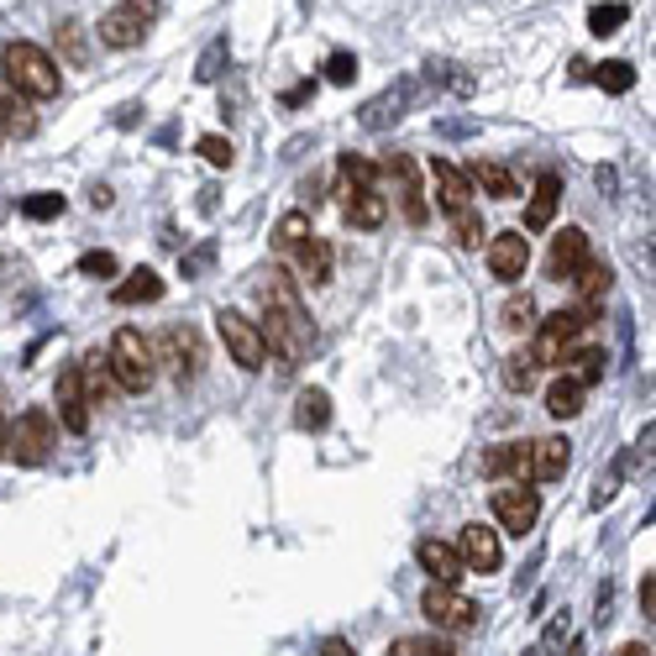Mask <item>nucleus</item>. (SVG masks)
Instances as JSON below:
<instances>
[{
	"label": "nucleus",
	"mask_w": 656,
	"mask_h": 656,
	"mask_svg": "<svg viewBox=\"0 0 656 656\" xmlns=\"http://www.w3.org/2000/svg\"><path fill=\"white\" fill-rule=\"evenodd\" d=\"M305 237H310V215H305V210H289V215L273 221V247H279V252H295Z\"/></svg>",
	"instance_id": "2f4dec72"
},
{
	"label": "nucleus",
	"mask_w": 656,
	"mask_h": 656,
	"mask_svg": "<svg viewBox=\"0 0 656 656\" xmlns=\"http://www.w3.org/2000/svg\"><path fill=\"white\" fill-rule=\"evenodd\" d=\"M226 63H232V48H226V37H215L206 53H200V69H195V79H200V85H215V79L226 74Z\"/></svg>",
	"instance_id": "f704fd0d"
},
{
	"label": "nucleus",
	"mask_w": 656,
	"mask_h": 656,
	"mask_svg": "<svg viewBox=\"0 0 656 656\" xmlns=\"http://www.w3.org/2000/svg\"><path fill=\"white\" fill-rule=\"evenodd\" d=\"M520 656H546V652H541V646H531V652H520Z\"/></svg>",
	"instance_id": "4d7b16f0"
},
{
	"label": "nucleus",
	"mask_w": 656,
	"mask_h": 656,
	"mask_svg": "<svg viewBox=\"0 0 656 656\" xmlns=\"http://www.w3.org/2000/svg\"><path fill=\"white\" fill-rule=\"evenodd\" d=\"M152 358L163 362L169 373H174V384H195L200 379V368H206V342H200V331L195 326H169L158 342H152Z\"/></svg>",
	"instance_id": "20e7f679"
},
{
	"label": "nucleus",
	"mask_w": 656,
	"mask_h": 656,
	"mask_svg": "<svg viewBox=\"0 0 656 656\" xmlns=\"http://www.w3.org/2000/svg\"><path fill=\"white\" fill-rule=\"evenodd\" d=\"M594 85L598 90H609V95H626V90H635V69H630L626 59H609V63H598Z\"/></svg>",
	"instance_id": "473e14b6"
},
{
	"label": "nucleus",
	"mask_w": 656,
	"mask_h": 656,
	"mask_svg": "<svg viewBox=\"0 0 656 656\" xmlns=\"http://www.w3.org/2000/svg\"><path fill=\"white\" fill-rule=\"evenodd\" d=\"M567 656H583V641H572V646H567Z\"/></svg>",
	"instance_id": "5fc2aeb1"
},
{
	"label": "nucleus",
	"mask_w": 656,
	"mask_h": 656,
	"mask_svg": "<svg viewBox=\"0 0 656 656\" xmlns=\"http://www.w3.org/2000/svg\"><path fill=\"white\" fill-rule=\"evenodd\" d=\"M32 132H37V111H32V100H27V95H16L5 79H0V137L27 143Z\"/></svg>",
	"instance_id": "a211bd4d"
},
{
	"label": "nucleus",
	"mask_w": 656,
	"mask_h": 656,
	"mask_svg": "<svg viewBox=\"0 0 656 656\" xmlns=\"http://www.w3.org/2000/svg\"><path fill=\"white\" fill-rule=\"evenodd\" d=\"M326 79H331V85H352V79H358V59H352V53H331V59H326Z\"/></svg>",
	"instance_id": "a19ab883"
},
{
	"label": "nucleus",
	"mask_w": 656,
	"mask_h": 656,
	"mask_svg": "<svg viewBox=\"0 0 656 656\" xmlns=\"http://www.w3.org/2000/svg\"><path fill=\"white\" fill-rule=\"evenodd\" d=\"M53 399H59V420H63V431L85 436V431H90V399H85V384H79V362H74V368H63V373H59V384H53Z\"/></svg>",
	"instance_id": "f8f14e48"
},
{
	"label": "nucleus",
	"mask_w": 656,
	"mask_h": 656,
	"mask_svg": "<svg viewBox=\"0 0 656 656\" xmlns=\"http://www.w3.org/2000/svg\"><path fill=\"white\" fill-rule=\"evenodd\" d=\"M451 237H457V247H478V242L488 237V226H483V215L473 206H462V210H451Z\"/></svg>",
	"instance_id": "72a5a7b5"
},
{
	"label": "nucleus",
	"mask_w": 656,
	"mask_h": 656,
	"mask_svg": "<svg viewBox=\"0 0 656 656\" xmlns=\"http://www.w3.org/2000/svg\"><path fill=\"white\" fill-rule=\"evenodd\" d=\"M79 384H85V399L95 405H111L116 399V379H111V368H106V358L100 352H90V358L79 362Z\"/></svg>",
	"instance_id": "393cba45"
},
{
	"label": "nucleus",
	"mask_w": 656,
	"mask_h": 656,
	"mask_svg": "<svg viewBox=\"0 0 656 656\" xmlns=\"http://www.w3.org/2000/svg\"><path fill=\"white\" fill-rule=\"evenodd\" d=\"M22 215H27V221H53V215H63V195H53V189H37V195H27V200H22Z\"/></svg>",
	"instance_id": "4c0bfd02"
},
{
	"label": "nucleus",
	"mask_w": 656,
	"mask_h": 656,
	"mask_svg": "<svg viewBox=\"0 0 656 656\" xmlns=\"http://www.w3.org/2000/svg\"><path fill=\"white\" fill-rule=\"evenodd\" d=\"M468 180H473L483 195H494V200H515V195H520V180L509 174L505 163H488V158L473 163V174H468Z\"/></svg>",
	"instance_id": "a878e982"
},
{
	"label": "nucleus",
	"mask_w": 656,
	"mask_h": 656,
	"mask_svg": "<svg viewBox=\"0 0 656 656\" xmlns=\"http://www.w3.org/2000/svg\"><path fill=\"white\" fill-rule=\"evenodd\" d=\"M210 258H215V247H210V242H206V247H200V252H189V258H184V263H180V269H184V279H195V273L206 269Z\"/></svg>",
	"instance_id": "c03bdc74"
},
{
	"label": "nucleus",
	"mask_w": 656,
	"mask_h": 656,
	"mask_svg": "<svg viewBox=\"0 0 656 656\" xmlns=\"http://www.w3.org/2000/svg\"><path fill=\"white\" fill-rule=\"evenodd\" d=\"M567 358L578 362V368L567 373V379H572L578 388L598 384V379H604V368H609V352H604V347H583V352H567Z\"/></svg>",
	"instance_id": "c85d7f7f"
},
{
	"label": "nucleus",
	"mask_w": 656,
	"mask_h": 656,
	"mask_svg": "<svg viewBox=\"0 0 656 656\" xmlns=\"http://www.w3.org/2000/svg\"><path fill=\"white\" fill-rule=\"evenodd\" d=\"M626 16H630V5H620V0L594 5V11H589V32H594V37H615V32L626 27Z\"/></svg>",
	"instance_id": "c9c22d12"
},
{
	"label": "nucleus",
	"mask_w": 656,
	"mask_h": 656,
	"mask_svg": "<svg viewBox=\"0 0 656 656\" xmlns=\"http://www.w3.org/2000/svg\"><path fill=\"white\" fill-rule=\"evenodd\" d=\"M546 410H552L557 420H572L578 410H583V388H578V384H572V379L562 373L557 384L546 388Z\"/></svg>",
	"instance_id": "c756f323"
},
{
	"label": "nucleus",
	"mask_w": 656,
	"mask_h": 656,
	"mask_svg": "<svg viewBox=\"0 0 656 656\" xmlns=\"http://www.w3.org/2000/svg\"><path fill=\"white\" fill-rule=\"evenodd\" d=\"M567 468H572V442L567 436L531 442V483H562Z\"/></svg>",
	"instance_id": "dca6fc26"
},
{
	"label": "nucleus",
	"mask_w": 656,
	"mask_h": 656,
	"mask_svg": "<svg viewBox=\"0 0 656 656\" xmlns=\"http://www.w3.org/2000/svg\"><path fill=\"white\" fill-rule=\"evenodd\" d=\"M494 520L505 525L509 536H531L541 520V494L531 483H509V488H494Z\"/></svg>",
	"instance_id": "1a4fd4ad"
},
{
	"label": "nucleus",
	"mask_w": 656,
	"mask_h": 656,
	"mask_svg": "<svg viewBox=\"0 0 656 656\" xmlns=\"http://www.w3.org/2000/svg\"><path fill=\"white\" fill-rule=\"evenodd\" d=\"M425 656H457L447 641H425Z\"/></svg>",
	"instance_id": "864d4df0"
},
{
	"label": "nucleus",
	"mask_w": 656,
	"mask_h": 656,
	"mask_svg": "<svg viewBox=\"0 0 656 656\" xmlns=\"http://www.w3.org/2000/svg\"><path fill=\"white\" fill-rule=\"evenodd\" d=\"M594 252H589V232L583 226H562L557 237H552V252H546V279H557V284H572V273L583 269Z\"/></svg>",
	"instance_id": "9b49d317"
},
{
	"label": "nucleus",
	"mask_w": 656,
	"mask_h": 656,
	"mask_svg": "<svg viewBox=\"0 0 656 656\" xmlns=\"http://www.w3.org/2000/svg\"><path fill=\"white\" fill-rule=\"evenodd\" d=\"M295 425L299 431H326L331 425V394L326 388H305L295 399Z\"/></svg>",
	"instance_id": "cd10ccee"
},
{
	"label": "nucleus",
	"mask_w": 656,
	"mask_h": 656,
	"mask_svg": "<svg viewBox=\"0 0 656 656\" xmlns=\"http://www.w3.org/2000/svg\"><path fill=\"white\" fill-rule=\"evenodd\" d=\"M416 562L431 572V583H447V589H457V578L468 572V567H462V557L451 552L447 541H436V536H420L416 541Z\"/></svg>",
	"instance_id": "f3484780"
},
{
	"label": "nucleus",
	"mask_w": 656,
	"mask_h": 656,
	"mask_svg": "<svg viewBox=\"0 0 656 656\" xmlns=\"http://www.w3.org/2000/svg\"><path fill=\"white\" fill-rule=\"evenodd\" d=\"M342 215H347V226H358V232H379L388 215V200L379 184H362V189H347L342 195Z\"/></svg>",
	"instance_id": "2eb2a0df"
},
{
	"label": "nucleus",
	"mask_w": 656,
	"mask_h": 656,
	"mask_svg": "<svg viewBox=\"0 0 656 656\" xmlns=\"http://www.w3.org/2000/svg\"><path fill=\"white\" fill-rule=\"evenodd\" d=\"M536 336H552V342H562V347H572V342H578V336H583V331L594 326V315H589V310H583V305H567V310H552V315H546V321H536Z\"/></svg>",
	"instance_id": "5701e85b"
},
{
	"label": "nucleus",
	"mask_w": 656,
	"mask_h": 656,
	"mask_svg": "<svg viewBox=\"0 0 656 656\" xmlns=\"http://www.w3.org/2000/svg\"><path fill=\"white\" fill-rule=\"evenodd\" d=\"M321 656H358V646L342 641V635H331V641H321Z\"/></svg>",
	"instance_id": "de8ad7c7"
},
{
	"label": "nucleus",
	"mask_w": 656,
	"mask_h": 656,
	"mask_svg": "<svg viewBox=\"0 0 656 656\" xmlns=\"http://www.w3.org/2000/svg\"><path fill=\"white\" fill-rule=\"evenodd\" d=\"M106 368H111V379H116V388H126V394H148L152 379H158V358H152V342L143 336V331L121 326L116 336H111V352H106Z\"/></svg>",
	"instance_id": "f03ea898"
},
{
	"label": "nucleus",
	"mask_w": 656,
	"mask_h": 656,
	"mask_svg": "<svg viewBox=\"0 0 656 656\" xmlns=\"http://www.w3.org/2000/svg\"><path fill=\"white\" fill-rule=\"evenodd\" d=\"M420 615H425L436 630H468V626H478V615H483V609H478V604L462 594V589L431 583V589L420 594Z\"/></svg>",
	"instance_id": "0eeeda50"
},
{
	"label": "nucleus",
	"mask_w": 656,
	"mask_h": 656,
	"mask_svg": "<svg viewBox=\"0 0 656 656\" xmlns=\"http://www.w3.org/2000/svg\"><path fill=\"white\" fill-rule=\"evenodd\" d=\"M557 200H562V174H541L536 189H531V206H525V232H546L552 215H557Z\"/></svg>",
	"instance_id": "aec40b11"
},
{
	"label": "nucleus",
	"mask_w": 656,
	"mask_h": 656,
	"mask_svg": "<svg viewBox=\"0 0 656 656\" xmlns=\"http://www.w3.org/2000/svg\"><path fill=\"white\" fill-rule=\"evenodd\" d=\"M0 451H5V420H0Z\"/></svg>",
	"instance_id": "6e6d98bb"
},
{
	"label": "nucleus",
	"mask_w": 656,
	"mask_h": 656,
	"mask_svg": "<svg viewBox=\"0 0 656 656\" xmlns=\"http://www.w3.org/2000/svg\"><path fill=\"white\" fill-rule=\"evenodd\" d=\"M111 200H116V195H111L106 184H95V189H90V206H95V210H111Z\"/></svg>",
	"instance_id": "8fccbe9b"
},
{
	"label": "nucleus",
	"mask_w": 656,
	"mask_h": 656,
	"mask_svg": "<svg viewBox=\"0 0 656 656\" xmlns=\"http://www.w3.org/2000/svg\"><path fill=\"white\" fill-rule=\"evenodd\" d=\"M59 53H63V63H69V69H85V63H90V42H85V27H79V22H59Z\"/></svg>",
	"instance_id": "7c9ffc66"
},
{
	"label": "nucleus",
	"mask_w": 656,
	"mask_h": 656,
	"mask_svg": "<svg viewBox=\"0 0 656 656\" xmlns=\"http://www.w3.org/2000/svg\"><path fill=\"white\" fill-rule=\"evenodd\" d=\"M53 416L42 410V405H32L22 416L5 425V457H16L22 468H42L48 462V451H53Z\"/></svg>",
	"instance_id": "7ed1b4c3"
},
{
	"label": "nucleus",
	"mask_w": 656,
	"mask_h": 656,
	"mask_svg": "<svg viewBox=\"0 0 656 656\" xmlns=\"http://www.w3.org/2000/svg\"><path fill=\"white\" fill-rule=\"evenodd\" d=\"M641 615H646V620L656 615V578H652V572L641 578Z\"/></svg>",
	"instance_id": "a18cd8bd"
},
{
	"label": "nucleus",
	"mask_w": 656,
	"mask_h": 656,
	"mask_svg": "<svg viewBox=\"0 0 656 656\" xmlns=\"http://www.w3.org/2000/svg\"><path fill=\"white\" fill-rule=\"evenodd\" d=\"M79 273H90V279H116V258H111V252H85V258H79Z\"/></svg>",
	"instance_id": "79ce46f5"
},
{
	"label": "nucleus",
	"mask_w": 656,
	"mask_h": 656,
	"mask_svg": "<svg viewBox=\"0 0 656 656\" xmlns=\"http://www.w3.org/2000/svg\"><path fill=\"white\" fill-rule=\"evenodd\" d=\"M505 326H515V331H531V326H536V299L525 295V289H520V295H509Z\"/></svg>",
	"instance_id": "ea45409f"
},
{
	"label": "nucleus",
	"mask_w": 656,
	"mask_h": 656,
	"mask_svg": "<svg viewBox=\"0 0 656 656\" xmlns=\"http://www.w3.org/2000/svg\"><path fill=\"white\" fill-rule=\"evenodd\" d=\"M315 95V79H305V85H295V90H284V106H299V100H310Z\"/></svg>",
	"instance_id": "09e8293b"
},
{
	"label": "nucleus",
	"mask_w": 656,
	"mask_h": 656,
	"mask_svg": "<svg viewBox=\"0 0 656 656\" xmlns=\"http://www.w3.org/2000/svg\"><path fill=\"white\" fill-rule=\"evenodd\" d=\"M111 299H116V305H152V299H163V279L152 269H132L116 289H111Z\"/></svg>",
	"instance_id": "b1692460"
},
{
	"label": "nucleus",
	"mask_w": 656,
	"mask_h": 656,
	"mask_svg": "<svg viewBox=\"0 0 656 656\" xmlns=\"http://www.w3.org/2000/svg\"><path fill=\"white\" fill-rule=\"evenodd\" d=\"M410 90H416V85H399V90L379 95V100H368V106H362V126H368V132H379V126H388V121H399V116H405V100H410Z\"/></svg>",
	"instance_id": "bb28decb"
},
{
	"label": "nucleus",
	"mask_w": 656,
	"mask_h": 656,
	"mask_svg": "<svg viewBox=\"0 0 656 656\" xmlns=\"http://www.w3.org/2000/svg\"><path fill=\"white\" fill-rule=\"evenodd\" d=\"M562 635H567V609H562V620H552V626H546V635H541V652L552 656L557 646H562Z\"/></svg>",
	"instance_id": "37998d69"
},
{
	"label": "nucleus",
	"mask_w": 656,
	"mask_h": 656,
	"mask_svg": "<svg viewBox=\"0 0 656 656\" xmlns=\"http://www.w3.org/2000/svg\"><path fill=\"white\" fill-rule=\"evenodd\" d=\"M388 184H394V200H399V215L410 221V226H425L431 221V206H425V184H420V169L410 152H394L384 163Z\"/></svg>",
	"instance_id": "6e6552de"
},
{
	"label": "nucleus",
	"mask_w": 656,
	"mask_h": 656,
	"mask_svg": "<svg viewBox=\"0 0 656 656\" xmlns=\"http://www.w3.org/2000/svg\"><path fill=\"white\" fill-rule=\"evenodd\" d=\"M483 478H509V483H531V442H499L483 451L478 462Z\"/></svg>",
	"instance_id": "4468645a"
},
{
	"label": "nucleus",
	"mask_w": 656,
	"mask_h": 656,
	"mask_svg": "<svg viewBox=\"0 0 656 656\" xmlns=\"http://www.w3.org/2000/svg\"><path fill=\"white\" fill-rule=\"evenodd\" d=\"M525 269H531V242L520 237V232H499V237L488 242V273H494V279L520 284Z\"/></svg>",
	"instance_id": "ddd939ff"
},
{
	"label": "nucleus",
	"mask_w": 656,
	"mask_h": 656,
	"mask_svg": "<svg viewBox=\"0 0 656 656\" xmlns=\"http://www.w3.org/2000/svg\"><path fill=\"white\" fill-rule=\"evenodd\" d=\"M152 27V11L148 0H121V5H111L106 16H100V42L106 48H116V53H126V48H143V37H148Z\"/></svg>",
	"instance_id": "423d86ee"
},
{
	"label": "nucleus",
	"mask_w": 656,
	"mask_h": 656,
	"mask_svg": "<svg viewBox=\"0 0 656 656\" xmlns=\"http://www.w3.org/2000/svg\"><path fill=\"white\" fill-rule=\"evenodd\" d=\"M615 656H652V646H646V641H626Z\"/></svg>",
	"instance_id": "3c124183"
},
{
	"label": "nucleus",
	"mask_w": 656,
	"mask_h": 656,
	"mask_svg": "<svg viewBox=\"0 0 656 656\" xmlns=\"http://www.w3.org/2000/svg\"><path fill=\"white\" fill-rule=\"evenodd\" d=\"M388 656H425V641H416V635H399V641L388 646Z\"/></svg>",
	"instance_id": "49530a36"
},
{
	"label": "nucleus",
	"mask_w": 656,
	"mask_h": 656,
	"mask_svg": "<svg viewBox=\"0 0 656 656\" xmlns=\"http://www.w3.org/2000/svg\"><path fill=\"white\" fill-rule=\"evenodd\" d=\"M431 184H436V200H442L447 210L473 206V180H468L457 163H447V158H436V163H431Z\"/></svg>",
	"instance_id": "6ab92c4d"
},
{
	"label": "nucleus",
	"mask_w": 656,
	"mask_h": 656,
	"mask_svg": "<svg viewBox=\"0 0 656 656\" xmlns=\"http://www.w3.org/2000/svg\"><path fill=\"white\" fill-rule=\"evenodd\" d=\"M215 331H221V342H226V352L237 362L242 373H258L263 362H269V347H263V336H258V321H247L242 310H221L215 315Z\"/></svg>",
	"instance_id": "39448f33"
},
{
	"label": "nucleus",
	"mask_w": 656,
	"mask_h": 656,
	"mask_svg": "<svg viewBox=\"0 0 656 656\" xmlns=\"http://www.w3.org/2000/svg\"><path fill=\"white\" fill-rule=\"evenodd\" d=\"M594 180H598V189H615V184H620V174H615V169H598Z\"/></svg>",
	"instance_id": "603ef678"
},
{
	"label": "nucleus",
	"mask_w": 656,
	"mask_h": 656,
	"mask_svg": "<svg viewBox=\"0 0 656 656\" xmlns=\"http://www.w3.org/2000/svg\"><path fill=\"white\" fill-rule=\"evenodd\" d=\"M295 263H299V279H310V284L321 289V284H331L336 252H331V242H326V237H315V232H310V237H305V242L295 247Z\"/></svg>",
	"instance_id": "412c9836"
},
{
	"label": "nucleus",
	"mask_w": 656,
	"mask_h": 656,
	"mask_svg": "<svg viewBox=\"0 0 656 656\" xmlns=\"http://www.w3.org/2000/svg\"><path fill=\"white\" fill-rule=\"evenodd\" d=\"M195 152L206 158L210 169H232V163H237V152H232V143H226L221 132H206V137L195 143Z\"/></svg>",
	"instance_id": "e433bc0d"
},
{
	"label": "nucleus",
	"mask_w": 656,
	"mask_h": 656,
	"mask_svg": "<svg viewBox=\"0 0 656 656\" xmlns=\"http://www.w3.org/2000/svg\"><path fill=\"white\" fill-rule=\"evenodd\" d=\"M0 79L11 85L16 95H27V100H53L59 95V63L48 59L37 42H5V53H0Z\"/></svg>",
	"instance_id": "f257e3e1"
},
{
	"label": "nucleus",
	"mask_w": 656,
	"mask_h": 656,
	"mask_svg": "<svg viewBox=\"0 0 656 656\" xmlns=\"http://www.w3.org/2000/svg\"><path fill=\"white\" fill-rule=\"evenodd\" d=\"M468 572H499L505 562V546H499V531L494 525H483V520H468L462 531H457V546H451Z\"/></svg>",
	"instance_id": "9d476101"
},
{
	"label": "nucleus",
	"mask_w": 656,
	"mask_h": 656,
	"mask_svg": "<svg viewBox=\"0 0 656 656\" xmlns=\"http://www.w3.org/2000/svg\"><path fill=\"white\" fill-rule=\"evenodd\" d=\"M531 384H536V362L525 358V352H515V358H505V388H515V394H525Z\"/></svg>",
	"instance_id": "58836bf2"
},
{
	"label": "nucleus",
	"mask_w": 656,
	"mask_h": 656,
	"mask_svg": "<svg viewBox=\"0 0 656 656\" xmlns=\"http://www.w3.org/2000/svg\"><path fill=\"white\" fill-rule=\"evenodd\" d=\"M572 289H578V305L594 315L598 305L609 299V289H615V273H609V263H598V258H589L583 269L572 273Z\"/></svg>",
	"instance_id": "4be33fe9"
}]
</instances>
